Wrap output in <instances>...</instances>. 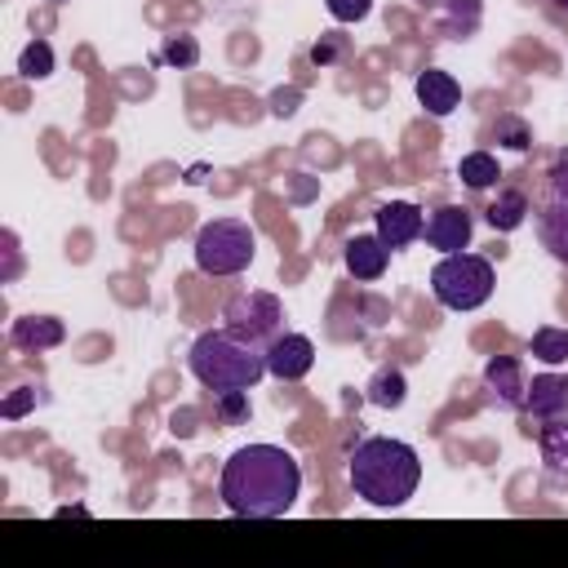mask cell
Returning a JSON list of instances; mask_svg holds the SVG:
<instances>
[{"label":"cell","mask_w":568,"mask_h":568,"mask_svg":"<svg viewBox=\"0 0 568 568\" xmlns=\"http://www.w3.org/2000/svg\"><path fill=\"white\" fill-rule=\"evenodd\" d=\"M186 364H191L195 382L209 390H253L266 377V346L244 342L222 324L191 342Z\"/></svg>","instance_id":"obj_3"},{"label":"cell","mask_w":568,"mask_h":568,"mask_svg":"<svg viewBox=\"0 0 568 568\" xmlns=\"http://www.w3.org/2000/svg\"><path fill=\"white\" fill-rule=\"evenodd\" d=\"M62 337H67V328H62L58 315H22V320H13V328H9V342H13L18 351H49V346H58Z\"/></svg>","instance_id":"obj_15"},{"label":"cell","mask_w":568,"mask_h":568,"mask_svg":"<svg viewBox=\"0 0 568 568\" xmlns=\"http://www.w3.org/2000/svg\"><path fill=\"white\" fill-rule=\"evenodd\" d=\"M373 222H377V235L386 240L390 253H395V248H408V244L422 240V231H426L422 209L408 204V200H390V204H382V209L373 213Z\"/></svg>","instance_id":"obj_10"},{"label":"cell","mask_w":568,"mask_h":568,"mask_svg":"<svg viewBox=\"0 0 568 568\" xmlns=\"http://www.w3.org/2000/svg\"><path fill=\"white\" fill-rule=\"evenodd\" d=\"M222 324L244 337V342H257V346H271L280 333H284V306L275 293H262V288H248V293H235L226 306H222Z\"/></svg>","instance_id":"obj_6"},{"label":"cell","mask_w":568,"mask_h":568,"mask_svg":"<svg viewBox=\"0 0 568 568\" xmlns=\"http://www.w3.org/2000/svg\"><path fill=\"white\" fill-rule=\"evenodd\" d=\"M422 484V462L417 448L404 439H386L373 435L351 453V488L355 497H364L368 506H404Z\"/></svg>","instance_id":"obj_2"},{"label":"cell","mask_w":568,"mask_h":568,"mask_svg":"<svg viewBox=\"0 0 568 568\" xmlns=\"http://www.w3.org/2000/svg\"><path fill=\"white\" fill-rule=\"evenodd\" d=\"M160 62H169V67H195V62H200L195 36H169L164 49H160Z\"/></svg>","instance_id":"obj_24"},{"label":"cell","mask_w":568,"mask_h":568,"mask_svg":"<svg viewBox=\"0 0 568 568\" xmlns=\"http://www.w3.org/2000/svg\"><path fill=\"white\" fill-rule=\"evenodd\" d=\"M18 71H22L27 80L53 75V49H49V40H31V44L22 49V58H18Z\"/></svg>","instance_id":"obj_21"},{"label":"cell","mask_w":568,"mask_h":568,"mask_svg":"<svg viewBox=\"0 0 568 568\" xmlns=\"http://www.w3.org/2000/svg\"><path fill=\"white\" fill-rule=\"evenodd\" d=\"M413 89H417V102L426 106V115H435V120L453 115V106L462 102V84L448 71H439V67H426Z\"/></svg>","instance_id":"obj_13"},{"label":"cell","mask_w":568,"mask_h":568,"mask_svg":"<svg viewBox=\"0 0 568 568\" xmlns=\"http://www.w3.org/2000/svg\"><path fill=\"white\" fill-rule=\"evenodd\" d=\"M315 364V342L306 333H280L271 346H266V373L280 377V382H297L306 377Z\"/></svg>","instance_id":"obj_8"},{"label":"cell","mask_w":568,"mask_h":568,"mask_svg":"<svg viewBox=\"0 0 568 568\" xmlns=\"http://www.w3.org/2000/svg\"><path fill=\"white\" fill-rule=\"evenodd\" d=\"M426 244L430 248H439V253H462L466 244H470V235H475V217H470V209H462V204H444V209H435L430 217H426Z\"/></svg>","instance_id":"obj_9"},{"label":"cell","mask_w":568,"mask_h":568,"mask_svg":"<svg viewBox=\"0 0 568 568\" xmlns=\"http://www.w3.org/2000/svg\"><path fill=\"white\" fill-rule=\"evenodd\" d=\"M550 195L568 204V155H559V160L550 164Z\"/></svg>","instance_id":"obj_27"},{"label":"cell","mask_w":568,"mask_h":568,"mask_svg":"<svg viewBox=\"0 0 568 568\" xmlns=\"http://www.w3.org/2000/svg\"><path fill=\"white\" fill-rule=\"evenodd\" d=\"M484 390L493 395L497 408L506 413H524V395H528V373L515 355H493L484 364Z\"/></svg>","instance_id":"obj_7"},{"label":"cell","mask_w":568,"mask_h":568,"mask_svg":"<svg viewBox=\"0 0 568 568\" xmlns=\"http://www.w3.org/2000/svg\"><path fill=\"white\" fill-rule=\"evenodd\" d=\"M559 408H568V373H537L532 382H528V395H524V413L532 417V422H546V417H555Z\"/></svg>","instance_id":"obj_12"},{"label":"cell","mask_w":568,"mask_h":568,"mask_svg":"<svg viewBox=\"0 0 568 568\" xmlns=\"http://www.w3.org/2000/svg\"><path fill=\"white\" fill-rule=\"evenodd\" d=\"M324 9L337 18V22H364L373 0H324Z\"/></svg>","instance_id":"obj_26"},{"label":"cell","mask_w":568,"mask_h":568,"mask_svg":"<svg viewBox=\"0 0 568 568\" xmlns=\"http://www.w3.org/2000/svg\"><path fill=\"white\" fill-rule=\"evenodd\" d=\"M457 178H462L470 191H488V186L501 178L497 155H493V151H470V155H462V160H457Z\"/></svg>","instance_id":"obj_19"},{"label":"cell","mask_w":568,"mask_h":568,"mask_svg":"<svg viewBox=\"0 0 568 568\" xmlns=\"http://www.w3.org/2000/svg\"><path fill=\"white\" fill-rule=\"evenodd\" d=\"M342 262H346V271L355 275V280H382L386 275V262H390V248H386V240L373 231V235H351L346 240V248H342Z\"/></svg>","instance_id":"obj_11"},{"label":"cell","mask_w":568,"mask_h":568,"mask_svg":"<svg viewBox=\"0 0 568 568\" xmlns=\"http://www.w3.org/2000/svg\"><path fill=\"white\" fill-rule=\"evenodd\" d=\"M4 248H9V280L18 275V240H13V231H4Z\"/></svg>","instance_id":"obj_30"},{"label":"cell","mask_w":568,"mask_h":568,"mask_svg":"<svg viewBox=\"0 0 568 568\" xmlns=\"http://www.w3.org/2000/svg\"><path fill=\"white\" fill-rule=\"evenodd\" d=\"M537 448H541L546 470L568 479V408H559L555 417L537 422Z\"/></svg>","instance_id":"obj_14"},{"label":"cell","mask_w":568,"mask_h":568,"mask_svg":"<svg viewBox=\"0 0 568 568\" xmlns=\"http://www.w3.org/2000/svg\"><path fill=\"white\" fill-rule=\"evenodd\" d=\"M217 417L226 422V426H240V422H248V390H217Z\"/></svg>","instance_id":"obj_25"},{"label":"cell","mask_w":568,"mask_h":568,"mask_svg":"<svg viewBox=\"0 0 568 568\" xmlns=\"http://www.w3.org/2000/svg\"><path fill=\"white\" fill-rule=\"evenodd\" d=\"M364 395H368V404H377V408H399V404L408 399V382H404L399 368H377L373 382L364 386Z\"/></svg>","instance_id":"obj_18"},{"label":"cell","mask_w":568,"mask_h":568,"mask_svg":"<svg viewBox=\"0 0 568 568\" xmlns=\"http://www.w3.org/2000/svg\"><path fill=\"white\" fill-rule=\"evenodd\" d=\"M351 53V40L342 36V31H324L315 44H311V62L315 67H333V62H342Z\"/></svg>","instance_id":"obj_23"},{"label":"cell","mask_w":568,"mask_h":568,"mask_svg":"<svg viewBox=\"0 0 568 568\" xmlns=\"http://www.w3.org/2000/svg\"><path fill=\"white\" fill-rule=\"evenodd\" d=\"M195 266L204 275H240L257 253V235L244 217H213L195 235Z\"/></svg>","instance_id":"obj_5"},{"label":"cell","mask_w":568,"mask_h":568,"mask_svg":"<svg viewBox=\"0 0 568 568\" xmlns=\"http://www.w3.org/2000/svg\"><path fill=\"white\" fill-rule=\"evenodd\" d=\"M555 9H564V13H568V0H555Z\"/></svg>","instance_id":"obj_31"},{"label":"cell","mask_w":568,"mask_h":568,"mask_svg":"<svg viewBox=\"0 0 568 568\" xmlns=\"http://www.w3.org/2000/svg\"><path fill=\"white\" fill-rule=\"evenodd\" d=\"M532 209H528V195L519 191V186H506V191H497V200L488 204V226L493 231H515V226H524V217H528Z\"/></svg>","instance_id":"obj_17"},{"label":"cell","mask_w":568,"mask_h":568,"mask_svg":"<svg viewBox=\"0 0 568 568\" xmlns=\"http://www.w3.org/2000/svg\"><path fill=\"white\" fill-rule=\"evenodd\" d=\"M493 284H497L493 262L479 257V253H466V248L462 253H444L435 262V271H430V293H435V302L444 311H475V306H484L493 297Z\"/></svg>","instance_id":"obj_4"},{"label":"cell","mask_w":568,"mask_h":568,"mask_svg":"<svg viewBox=\"0 0 568 568\" xmlns=\"http://www.w3.org/2000/svg\"><path fill=\"white\" fill-rule=\"evenodd\" d=\"M537 240H541V248L555 257V262H568V204L564 200H546L541 209H537Z\"/></svg>","instance_id":"obj_16"},{"label":"cell","mask_w":568,"mask_h":568,"mask_svg":"<svg viewBox=\"0 0 568 568\" xmlns=\"http://www.w3.org/2000/svg\"><path fill=\"white\" fill-rule=\"evenodd\" d=\"M302 493V466L280 444H244L222 462L217 497L240 519H275L293 510Z\"/></svg>","instance_id":"obj_1"},{"label":"cell","mask_w":568,"mask_h":568,"mask_svg":"<svg viewBox=\"0 0 568 568\" xmlns=\"http://www.w3.org/2000/svg\"><path fill=\"white\" fill-rule=\"evenodd\" d=\"M528 351H532V359H541V364H564L568 359V328H555V324H541L537 333H532V342H528Z\"/></svg>","instance_id":"obj_20"},{"label":"cell","mask_w":568,"mask_h":568,"mask_svg":"<svg viewBox=\"0 0 568 568\" xmlns=\"http://www.w3.org/2000/svg\"><path fill=\"white\" fill-rule=\"evenodd\" d=\"M293 102H297V89H288V93H275V98H271V111H275V115H293V111H297Z\"/></svg>","instance_id":"obj_29"},{"label":"cell","mask_w":568,"mask_h":568,"mask_svg":"<svg viewBox=\"0 0 568 568\" xmlns=\"http://www.w3.org/2000/svg\"><path fill=\"white\" fill-rule=\"evenodd\" d=\"M493 138H497L506 151H528V146H532V129H528L519 115H497Z\"/></svg>","instance_id":"obj_22"},{"label":"cell","mask_w":568,"mask_h":568,"mask_svg":"<svg viewBox=\"0 0 568 568\" xmlns=\"http://www.w3.org/2000/svg\"><path fill=\"white\" fill-rule=\"evenodd\" d=\"M31 404H36V386H18V395L4 399V417H22Z\"/></svg>","instance_id":"obj_28"}]
</instances>
